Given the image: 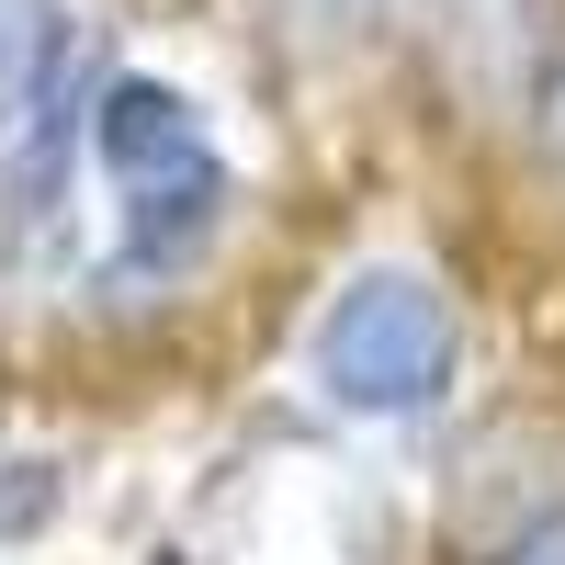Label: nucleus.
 I'll return each mask as SVG.
<instances>
[{
	"label": "nucleus",
	"instance_id": "obj_6",
	"mask_svg": "<svg viewBox=\"0 0 565 565\" xmlns=\"http://www.w3.org/2000/svg\"><path fill=\"white\" fill-rule=\"evenodd\" d=\"M57 68H68V12L57 0H0V136L45 103Z\"/></svg>",
	"mask_w": 565,
	"mask_h": 565
},
{
	"label": "nucleus",
	"instance_id": "obj_3",
	"mask_svg": "<svg viewBox=\"0 0 565 565\" xmlns=\"http://www.w3.org/2000/svg\"><path fill=\"white\" fill-rule=\"evenodd\" d=\"M554 532H565V418L498 407L441 476V554L452 565H521Z\"/></svg>",
	"mask_w": 565,
	"mask_h": 565
},
{
	"label": "nucleus",
	"instance_id": "obj_5",
	"mask_svg": "<svg viewBox=\"0 0 565 565\" xmlns=\"http://www.w3.org/2000/svg\"><path fill=\"white\" fill-rule=\"evenodd\" d=\"M90 136V114H79V79L57 68L45 79V103H34V148L12 159V226L34 238V226H57V204H68V148Z\"/></svg>",
	"mask_w": 565,
	"mask_h": 565
},
{
	"label": "nucleus",
	"instance_id": "obj_10",
	"mask_svg": "<svg viewBox=\"0 0 565 565\" xmlns=\"http://www.w3.org/2000/svg\"><path fill=\"white\" fill-rule=\"evenodd\" d=\"M159 565H181V554H159Z\"/></svg>",
	"mask_w": 565,
	"mask_h": 565
},
{
	"label": "nucleus",
	"instance_id": "obj_9",
	"mask_svg": "<svg viewBox=\"0 0 565 565\" xmlns=\"http://www.w3.org/2000/svg\"><path fill=\"white\" fill-rule=\"evenodd\" d=\"M521 565H565V532H554V543H532V554H521Z\"/></svg>",
	"mask_w": 565,
	"mask_h": 565
},
{
	"label": "nucleus",
	"instance_id": "obj_7",
	"mask_svg": "<svg viewBox=\"0 0 565 565\" xmlns=\"http://www.w3.org/2000/svg\"><path fill=\"white\" fill-rule=\"evenodd\" d=\"M260 23H271V45L295 68H340V57H362L385 34V0H260Z\"/></svg>",
	"mask_w": 565,
	"mask_h": 565
},
{
	"label": "nucleus",
	"instance_id": "obj_8",
	"mask_svg": "<svg viewBox=\"0 0 565 565\" xmlns=\"http://www.w3.org/2000/svg\"><path fill=\"white\" fill-rule=\"evenodd\" d=\"M57 521V463H0V543Z\"/></svg>",
	"mask_w": 565,
	"mask_h": 565
},
{
	"label": "nucleus",
	"instance_id": "obj_2",
	"mask_svg": "<svg viewBox=\"0 0 565 565\" xmlns=\"http://www.w3.org/2000/svg\"><path fill=\"white\" fill-rule=\"evenodd\" d=\"M452 373H463V328H452V295L430 271L385 260V271L340 282V306H328V328H317L328 407H351V418H418V407L452 396Z\"/></svg>",
	"mask_w": 565,
	"mask_h": 565
},
{
	"label": "nucleus",
	"instance_id": "obj_1",
	"mask_svg": "<svg viewBox=\"0 0 565 565\" xmlns=\"http://www.w3.org/2000/svg\"><path fill=\"white\" fill-rule=\"evenodd\" d=\"M90 159L114 170V193H125V260L136 271H181L215 226H226V159H215V136L204 114L181 103L170 79H114L103 103H90Z\"/></svg>",
	"mask_w": 565,
	"mask_h": 565
},
{
	"label": "nucleus",
	"instance_id": "obj_4",
	"mask_svg": "<svg viewBox=\"0 0 565 565\" xmlns=\"http://www.w3.org/2000/svg\"><path fill=\"white\" fill-rule=\"evenodd\" d=\"M430 68L463 114L532 125L565 79V0H430Z\"/></svg>",
	"mask_w": 565,
	"mask_h": 565
}]
</instances>
